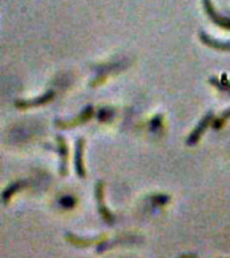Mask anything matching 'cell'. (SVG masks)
<instances>
[{"instance_id":"obj_1","label":"cell","mask_w":230,"mask_h":258,"mask_svg":"<svg viewBox=\"0 0 230 258\" xmlns=\"http://www.w3.org/2000/svg\"><path fill=\"white\" fill-rule=\"evenodd\" d=\"M94 192H96V201H97V209H98V213L101 214V217L105 222L108 223H113L114 221V217L112 215V213L106 209V206L104 203V181L98 180L97 181L96 187H94Z\"/></svg>"},{"instance_id":"obj_2","label":"cell","mask_w":230,"mask_h":258,"mask_svg":"<svg viewBox=\"0 0 230 258\" xmlns=\"http://www.w3.org/2000/svg\"><path fill=\"white\" fill-rule=\"evenodd\" d=\"M202 4H203L205 12L214 24H217V26H219L221 28H225V30H230V18L219 15L217 10L214 8L211 0H202Z\"/></svg>"},{"instance_id":"obj_3","label":"cell","mask_w":230,"mask_h":258,"mask_svg":"<svg viewBox=\"0 0 230 258\" xmlns=\"http://www.w3.org/2000/svg\"><path fill=\"white\" fill-rule=\"evenodd\" d=\"M65 238H66V241H68L69 243H72L73 246L80 247V249H84V247L92 246L93 243H101V242L106 238V235H105V234H101V235L94 238H82L78 237V235H74V234L72 233H66L65 234Z\"/></svg>"},{"instance_id":"obj_4","label":"cell","mask_w":230,"mask_h":258,"mask_svg":"<svg viewBox=\"0 0 230 258\" xmlns=\"http://www.w3.org/2000/svg\"><path fill=\"white\" fill-rule=\"evenodd\" d=\"M211 120H213V113L209 112L207 114H206L203 118H202L199 122H198V125L195 126V129H194L193 132L190 133L189 139H187V144L189 145H195L198 143V141L201 140L202 135H203V132H205L206 129L209 128L210 122H211Z\"/></svg>"},{"instance_id":"obj_5","label":"cell","mask_w":230,"mask_h":258,"mask_svg":"<svg viewBox=\"0 0 230 258\" xmlns=\"http://www.w3.org/2000/svg\"><path fill=\"white\" fill-rule=\"evenodd\" d=\"M84 147L85 140L80 137L76 143V153H74V168H76L77 175L80 177L86 176V169L84 165Z\"/></svg>"},{"instance_id":"obj_6","label":"cell","mask_w":230,"mask_h":258,"mask_svg":"<svg viewBox=\"0 0 230 258\" xmlns=\"http://www.w3.org/2000/svg\"><path fill=\"white\" fill-rule=\"evenodd\" d=\"M55 96L54 92H48L43 96H39L34 98V100H18L15 101V106L19 109H28V108H35V106H39V105H43L48 101H51Z\"/></svg>"},{"instance_id":"obj_7","label":"cell","mask_w":230,"mask_h":258,"mask_svg":"<svg viewBox=\"0 0 230 258\" xmlns=\"http://www.w3.org/2000/svg\"><path fill=\"white\" fill-rule=\"evenodd\" d=\"M93 116V108L92 106H88L85 109L84 112L81 113L80 116L74 118L72 121H62V120H56L55 125L60 126V128H72V126H77V125H81L86 122V121L90 120V117Z\"/></svg>"},{"instance_id":"obj_8","label":"cell","mask_w":230,"mask_h":258,"mask_svg":"<svg viewBox=\"0 0 230 258\" xmlns=\"http://www.w3.org/2000/svg\"><path fill=\"white\" fill-rule=\"evenodd\" d=\"M199 39L211 48H215L218 51H230V42H223V40L214 39L213 36L207 35L203 31L199 32Z\"/></svg>"},{"instance_id":"obj_9","label":"cell","mask_w":230,"mask_h":258,"mask_svg":"<svg viewBox=\"0 0 230 258\" xmlns=\"http://www.w3.org/2000/svg\"><path fill=\"white\" fill-rule=\"evenodd\" d=\"M58 149L61 156V175H68V145L65 143L64 137L58 136Z\"/></svg>"},{"instance_id":"obj_10","label":"cell","mask_w":230,"mask_h":258,"mask_svg":"<svg viewBox=\"0 0 230 258\" xmlns=\"http://www.w3.org/2000/svg\"><path fill=\"white\" fill-rule=\"evenodd\" d=\"M24 185H26V184H24V181H16V183H12V184L10 185V187H8V188L6 189V191H4V194H3L4 205H7L8 201H10V198H11L12 195H14L16 191H18V189L23 188Z\"/></svg>"},{"instance_id":"obj_11","label":"cell","mask_w":230,"mask_h":258,"mask_svg":"<svg viewBox=\"0 0 230 258\" xmlns=\"http://www.w3.org/2000/svg\"><path fill=\"white\" fill-rule=\"evenodd\" d=\"M229 118H230V108L227 109V110H225V112L222 113L221 117H219V118H218V120H217V122L214 124V126H215V128H217V129H219L222 126V125H223V122L229 120Z\"/></svg>"},{"instance_id":"obj_12","label":"cell","mask_w":230,"mask_h":258,"mask_svg":"<svg viewBox=\"0 0 230 258\" xmlns=\"http://www.w3.org/2000/svg\"><path fill=\"white\" fill-rule=\"evenodd\" d=\"M179 258H198V255H197V254H193V253H191V254H182Z\"/></svg>"},{"instance_id":"obj_13","label":"cell","mask_w":230,"mask_h":258,"mask_svg":"<svg viewBox=\"0 0 230 258\" xmlns=\"http://www.w3.org/2000/svg\"><path fill=\"white\" fill-rule=\"evenodd\" d=\"M227 84V88H230V82H225V85Z\"/></svg>"}]
</instances>
